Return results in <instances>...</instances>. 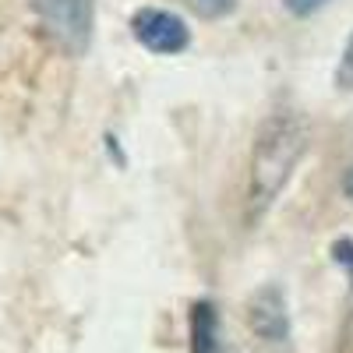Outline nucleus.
Listing matches in <instances>:
<instances>
[{"instance_id":"f257e3e1","label":"nucleus","mask_w":353,"mask_h":353,"mask_svg":"<svg viewBox=\"0 0 353 353\" xmlns=\"http://www.w3.org/2000/svg\"><path fill=\"white\" fill-rule=\"evenodd\" d=\"M307 141H311V131L304 124V117L293 110H279L261 124L251 149V181H248V205H244L248 226H254L276 205L297 163L304 159Z\"/></svg>"},{"instance_id":"f03ea898","label":"nucleus","mask_w":353,"mask_h":353,"mask_svg":"<svg viewBox=\"0 0 353 353\" xmlns=\"http://www.w3.org/2000/svg\"><path fill=\"white\" fill-rule=\"evenodd\" d=\"M32 11L50 43L68 57H81L92 46L96 0H32Z\"/></svg>"},{"instance_id":"7ed1b4c3","label":"nucleus","mask_w":353,"mask_h":353,"mask_svg":"<svg viewBox=\"0 0 353 353\" xmlns=\"http://www.w3.org/2000/svg\"><path fill=\"white\" fill-rule=\"evenodd\" d=\"M131 32L134 39L145 46V50H152V53H181L188 50L191 43V28L181 14H173V11H159V8H141L134 11L131 18Z\"/></svg>"},{"instance_id":"20e7f679","label":"nucleus","mask_w":353,"mask_h":353,"mask_svg":"<svg viewBox=\"0 0 353 353\" xmlns=\"http://www.w3.org/2000/svg\"><path fill=\"white\" fill-rule=\"evenodd\" d=\"M248 325L254 329L258 339L265 343H283L290 336V311H286V293L269 283L261 286L248 301Z\"/></svg>"},{"instance_id":"39448f33","label":"nucleus","mask_w":353,"mask_h":353,"mask_svg":"<svg viewBox=\"0 0 353 353\" xmlns=\"http://www.w3.org/2000/svg\"><path fill=\"white\" fill-rule=\"evenodd\" d=\"M191 353H219V314L212 301L191 304Z\"/></svg>"},{"instance_id":"423d86ee","label":"nucleus","mask_w":353,"mask_h":353,"mask_svg":"<svg viewBox=\"0 0 353 353\" xmlns=\"http://www.w3.org/2000/svg\"><path fill=\"white\" fill-rule=\"evenodd\" d=\"M201 18H226L237 11V0H188Z\"/></svg>"},{"instance_id":"0eeeda50","label":"nucleus","mask_w":353,"mask_h":353,"mask_svg":"<svg viewBox=\"0 0 353 353\" xmlns=\"http://www.w3.org/2000/svg\"><path fill=\"white\" fill-rule=\"evenodd\" d=\"M336 88H343V92H350V88H353V36L346 39V50H343V57H339Z\"/></svg>"},{"instance_id":"6e6552de","label":"nucleus","mask_w":353,"mask_h":353,"mask_svg":"<svg viewBox=\"0 0 353 353\" xmlns=\"http://www.w3.org/2000/svg\"><path fill=\"white\" fill-rule=\"evenodd\" d=\"M325 4H329V0H283V8H286L293 18H311V14H318Z\"/></svg>"},{"instance_id":"1a4fd4ad","label":"nucleus","mask_w":353,"mask_h":353,"mask_svg":"<svg viewBox=\"0 0 353 353\" xmlns=\"http://www.w3.org/2000/svg\"><path fill=\"white\" fill-rule=\"evenodd\" d=\"M332 258H336L339 265H346V269L353 272V241H350V237L336 241V244H332Z\"/></svg>"},{"instance_id":"9d476101","label":"nucleus","mask_w":353,"mask_h":353,"mask_svg":"<svg viewBox=\"0 0 353 353\" xmlns=\"http://www.w3.org/2000/svg\"><path fill=\"white\" fill-rule=\"evenodd\" d=\"M106 149H110V156H117V159H121V166L128 163V159H124V152H121V145H117V138H113V134H106Z\"/></svg>"},{"instance_id":"9b49d317","label":"nucleus","mask_w":353,"mask_h":353,"mask_svg":"<svg viewBox=\"0 0 353 353\" xmlns=\"http://www.w3.org/2000/svg\"><path fill=\"white\" fill-rule=\"evenodd\" d=\"M343 194L353 201V166H350V170H346V176H343Z\"/></svg>"}]
</instances>
